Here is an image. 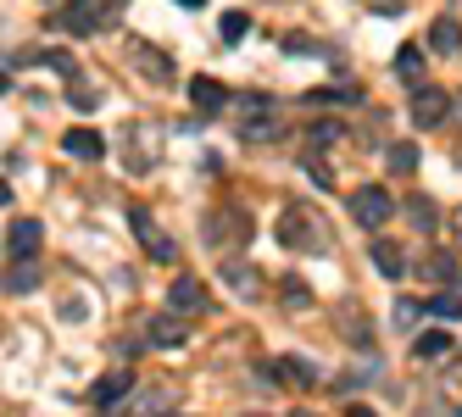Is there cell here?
<instances>
[{"label":"cell","instance_id":"7c38bea8","mask_svg":"<svg viewBox=\"0 0 462 417\" xmlns=\"http://www.w3.org/2000/svg\"><path fill=\"white\" fill-rule=\"evenodd\" d=\"M134 234L145 240V250L156 256V262H173V256H179V245H173L168 234H162V229H156V222L145 217V212H134Z\"/></svg>","mask_w":462,"mask_h":417},{"label":"cell","instance_id":"2e32d148","mask_svg":"<svg viewBox=\"0 0 462 417\" xmlns=\"http://www.w3.org/2000/svg\"><path fill=\"white\" fill-rule=\"evenodd\" d=\"M429 45H435L440 56L462 50V23H457V17H435V28H429Z\"/></svg>","mask_w":462,"mask_h":417},{"label":"cell","instance_id":"f1b7e54d","mask_svg":"<svg viewBox=\"0 0 462 417\" xmlns=\"http://www.w3.org/2000/svg\"><path fill=\"white\" fill-rule=\"evenodd\" d=\"M429 273H435L440 284H451V278H457V262H451L446 250H435V256H429Z\"/></svg>","mask_w":462,"mask_h":417},{"label":"cell","instance_id":"8fae6325","mask_svg":"<svg viewBox=\"0 0 462 417\" xmlns=\"http://www.w3.org/2000/svg\"><path fill=\"white\" fill-rule=\"evenodd\" d=\"M168 301H173V312H189V317H201V312L212 306V301H207V284H201V278H179Z\"/></svg>","mask_w":462,"mask_h":417},{"label":"cell","instance_id":"3957f363","mask_svg":"<svg viewBox=\"0 0 462 417\" xmlns=\"http://www.w3.org/2000/svg\"><path fill=\"white\" fill-rule=\"evenodd\" d=\"M61 28H68V34H79V40H89V34H101V28H112L117 17L101 6V0H68V6H61V17H56Z\"/></svg>","mask_w":462,"mask_h":417},{"label":"cell","instance_id":"4dcf8cb0","mask_svg":"<svg viewBox=\"0 0 462 417\" xmlns=\"http://www.w3.org/2000/svg\"><path fill=\"white\" fill-rule=\"evenodd\" d=\"M223 278H235V284H240V295H256V273H251V267H240V273H235V262H228V267H223Z\"/></svg>","mask_w":462,"mask_h":417},{"label":"cell","instance_id":"5bb4252c","mask_svg":"<svg viewBox=\"0 0 462 417\" xmlns=\"http://www.w3.org/2000/svg\"><path fill=\"white\" fill-rule=\"evenodd\" d=\"M61 145H68V156H79V162H95V156L106 150V140L95 134V128H68V140H61Z\"/></svg>","mask_w":462,"mask_h":417},{"label":"cell","instance_id":"d6986e66","mask_svg":"<svg viewBox=\"0 0 462 417\" xmlns=\"http://www.w3.org/2000/svg\"><path fill=\"white\" fill-rule=\"evenodd\" d=\"M407 217H412V229H418V234H435V222H440V212L429 206L423 195H412V201H407Z\"/></svg>","mask_w":462,"mask_h":417},{"label":"cell","instance_id":"30bf717a","mask_svg":"<svg viewBox=\"0 0 462 417\" xmlns=\"http://www.w3.org/2000/svg\"><path fill=\"white\" fill-rule=\"evenodd\" d=\"M268 373H273V384H290V390H318V373L301 357H279Z\"/></svg>","mask_w":462,"mask_h":417},{"label":"cell","instance_id":"83f0119b","mask_svg":"<svg viewBox=\"0 0 462 417\" xmlns=\"http://www.w3.org/2000/svg\"><path fill=\"white\" fill-rule=\"evenodd\" d=\"M279 295H284L290 306H312V295H307V284H301V278H279Z\"/></svg>","mask_w":462,"mask_h":417},{"label":"cell","instance_id":"ac0fdd59","mask_svg":"<svg viewBox=\"0 0 462 417\" xmlns=\"http://www.w3.org/2000/svg\"><path fill=\"white\" fill-rule=\"evenodd\" d=\"M6 290H12V295L40 290V273H34V262H17V267H6Z\"/></svg>","mask_w":462,"mask_h":417},{"label":"cell","instance_id":"4316f807","mask_svg":"<svg viewBox=\"0 0 462 417\" xmlns=\"http://www.w3.org/2000/svg\"><path fill=\"white\" fill-rule=\"evenodd\" d=\"M340 134H346L340 122H312V128H307V145H335Z\"/></svg>","mask_w":462,"mask_h":417},{"label":"cell","instance_id":"9c48e42d","mask_svg":"<svg viewBox=\"0 0 462 417\" xmlns=\"http://www.w3.org/2000/svg\"><path fill=\"white\" fill-rule=\"evenodd\" d=\"M6 250H12V262H28V256L40 250V222L34 217H17L12 229H6Z\"/></svg>","mask_w":462,"mask_h":417},{"label":"cell","instance_id":"ba28073f","mask_svg":"<svg viewBox=\"0 0 462 417\" xmlns=\"http://www.w3.org/2000/svg\"><path fill=\"white\" fill-rule=\"evenodd\" d=\"M189 101L201 106V112H223V106H235V95H228L217 78H207V73H195L189 78Z\"/></svg>","mask_w":462,"mask_h":417},{"label":"cell","instance_id":"52a82bcc","mask_svg":"<svg viewBox=\"0 0 462 417\" xmlns=\"http://www.w3.org/2000/svg\"><path fill=\"white\" fill-rule=\"evenodd\" d=\"M145 340H151V345H162V350L184 345V340H189V323H184V312H162V317H151V323H145Z\"/></svg>","mask_w":462,"mask_h":417},{"label":"cell","instance_id":"ffe728a7","mask_svg":"<svg viewBox=\"0 0 462 417\" xmlns=\"http://www.w3.org/2000/svg\"><path fill=\"white\" fill-rule=\"evenodd\" d=\"M168 401H173L168 390H156L151 401H134V406H117V412H106V417H156V412H162V406H168Z\"/></svg>","mask_w":462,"mask_h":417},{"label":"cell","instance_id":"484cf974","mask_svg":"<svg viewBox=\"0 0 462 417\" xmlns=\"http://www.w3.org/2000/svg\"><path fill=\"white\" fill-rule=\"evenodd\" d=\"M245 34H251V17H245V12H228V17H223V40L235 45V40H245Z\"/></svg>","mask_w":462,"mask_h":417},{"label":"cell","instance_id":"7402d4cb","mask_svg":"<svg viewBox=\"0 0 462 417\" xmlns=\"http://www.w3.org/2000/svg\"><path fill=\"white\" fill-rule=\"evenodd\" d=\"M429 312L446 317V323H457V317H462V295H457V290H440L435 301H429Z\"/></svg>","mask_w":462,"mask_h":417},{"label":"cell","instance_id":"d4e9b609","mask_svg":"<svg viewBox=\"0 0 462 417\" xmlns=\"http://www.w3.org/2000/svg\"><path fill=\"white\" fill-rule=\"evenodd\" d=\"M412 168H418V150H412V145H390V173H402V178H407Z\"/></svg>","mask_w":462,"mask_h":417},{"label":"cell","instance_id":"d590c367","mask_svg":"<svg viewBox=\"0 0 462 417\" xmlns=\"http://www.w3.org/2000/svg\"><path fill=\"white\" fill-rule=\"evenodd\" d=\"M290 417H323V412H312V406H301V412H290Z\"/></svg>","mask_w":462,"mask_h":417},{"label":"cell","instance_id":"e0dca14e","mask_svg":"<svg viewBox=\"0 0 462 417\" xmlns=\"http://www.w3.org/2000/svg\"><path fill=\"white\" fill-rule=\"evenodd\" d=\"M395 78H402V84H418V78H423V50H418V45H402V50H395Z\"/></svg>","mask_w":462,"mask_h":417},{"label":"cell","instance_id":"277c9868","mask_svg":"<svg viewBox=\"0 0 462 417\" xmlns=\"http://www.w3.org/2000/svg\"><path fill=\"white\" fill-rule=\"evenodd\" d=\"M390 212H395V201L384 195L379 184H362V189H351V217L362 222V229H379V222H390Z\"/></svg>","mask_w":462,"mask_h":417},{"label":"cell","instance_id":"603a6c76","mask_svg":"<svg viewBox=\"0 0 462 417\" xmlns=\"http://www.w3.org/2000/svg\"><path fill=\"white\" fill-rule=\"evenodd\" d=\"M412 350H418V357H446V350H451V334H446V329L418 334V345H412Z\"/></svg>","mask_w":462,"mask_h":417},{"label":"cell","instance_id":"f546056e","mask_svg":"<svg viewBox=\"0 0 462 417\" xmlns=\"http://www.w3.org/2000/svg\"><path fill=\"white\" fill-rule=\"evenodd\" d=\"M68 101H73L79 112H89V106H95V89H89L84 78H73V84H68Z\"/></svg>","mask_w":462,"mask_h":417},{"label":"cell","instance_id":"5b68a950","mask_svg":"<svg viewBox=\"0 0 462 417\" xmlns=\"http://www.w3.org/2000/svg\"><path fill=\"white\" fill-rule=\"evenodd\" d=\"M207 240H212V245H235V250H240V245L251 240V217H245V212H235V206H217V212L207 217Z\"/></svg>","mask_w":462,"mask_h":417},{"label":"cell","instance_id":"44dd1931","mask_svg":"<svg viewBox=\"0 0 462 417\" xmlns=\"http://www.w3.org/2000/svg\"><path fill=\"white\" fill-rule=\"evenodd\" d=\"M134 56H140V68H151V78H156V84H173V68H168V56H162V50L134 45Z\"/></svg>","mask_w":462,"mask_h":417},{"label":"cell","instance_id":"8992f818","mask_svg":"<svg viewBox=\"0 0 462 417\" xmlns=\"http://www.w3.org/2000/svg\"><path fill=\"white\" fill-rule=\"evenodd\" d=\"M446 112H451V95H446V89L418 84V95H412V122H418V128H440V122H446Z\"/></svg>","mask_w":462,"mask_h":417},{"label":"cell","instance_id":"4fadbf2b","mask_svg":"<svg viewBox=\"0 0 462 417\" xmlns=\"http://www.w3.org/2000/svg\"><path fill=\"white\" fill-rule=\"evenodd\" d=\"M128 390H134V373H128V367H117V373H106V378H95V406H117Z\"/></svg>","mask_w":462,"mask_h":417},{"label":"cell","instance_id":"8d00e7d4","mask_svg":"<svg viewBox=\"0 0 462 417\" xmlns=\"http://www.w3.org/2000/svg\"><path fill=\"white\" fill-rule=\"evenodd\" d=\"M179 6H207V0H179Z\"/></svg>","mask_w":462,"mask_h":417},{"label":"cell","instance_id":"1f68e13d","mask_svg":"<svg viewBox=\"0 0 462 417\" xmlns=\"http://www.w3.org/2000/svg\"><path fill=\"white\" fill-rule=\"evenodd\" d=\"M307 173H312V178H318V184H323V189H328V184H335V173H328V168H323V162H312V156H307Z\"/></svg>","mask_w":462,"mask_h":417},{"label":"cell","instance_id":"7a4b0ae2","mask_svg":"<svg viewBox=\"0 0 462 417\" xmlns=\"http://www.w3.org/2000/svg\"><path fill=\"white\" fill-rule=\"evenodd\" d=\"M235 128H240L245 145H273L284 134L279 106L268 101V95H235Z\"/></svg>","mask_w":462,"mask_h":417},{"label":"cell","instance_id":"74e56055","mask_svg":"<svg viewBox=\"0 0 462 417\" xmlns=\"http://www.w3.org/2000/svg\"><path fill=\"white\" fill-rule=\"evenodd\" d=\"M251 417H262V412H251Z\"/></svg>","mask_w":462,"mask_h":417},{"label":"cell","instance_id":"e575fe53","mask_svg":"<svg viewBox=\"0 0 462 417\" xmlns=\"http://www.w3.org/2000/svg\"><path fill=\"white\" fill-rule=\"evenodd\" d=\"M451 229H457V240H462V206H457V217H451Z\"/></svg>","mask_w":462,"mask_h":417},{"label":"cell","instance_id":"836d02e7","mask_svg":"<svg viewBox=\"0 0 462 417\" xmlns=\"http://www.w3.org/2000/svg\"><path fill=\"white\" fill-rule=\"evenodd\" d=\"M346 417H374V412H368V406H351V412H346Z\"/></svg>","mask_w":462,"mask_h":417},{"label":"cell","instance_id":"d6a6232c","mask_svg":"<svg viewBox=\"0 0 462 417\" xmlns=\"http://www.w3.org/2000/svg\"><path fill=\"white\" fill-rule=\"evenodd\" d=\"M368 6H374L379 17H395V12H402V0H368Z\"/></svg>","mask_w":462,"mask_h":417},{"label":"cell","instance_id":"6da1fadb","mask_svg":"<svg viewBox=\"0 0 462 417\" xmlns=\"http://www.w3.org/2000/svg\"><path fill=\"white\" fill-rule=\"evenodd\" d=\"M328 217L312 206V201H290L284 212H279V245H290V250H328Z\"/></svg>","mask_w":462,"mask_h":417},{"label":"cell","instance_id":"9a60e30c","mask_svg":"<svg viewBox=\"0 0 462 417\" xmlns=\"http://www.w3.org/2000/svg\"><path fill=\"white\" fill-rule=\"evenodd\" d=\"M374 267H379L384 278H402V273H407V250L395 245V240H374Z\"/></svg>","mask_w":462,"mask_h":417},{"label":"cell","instance_id":"cb8c5ba5","mask_svg":"<svg viewBox=\"0 0 462 417\" xmlns=\"http://www.w3.org/2000/svg\"><path fill=\"white\" fill-rule=\"evenodd\" d=\"M395 323H402V329L412 334V329L423 323V301H407V295H402V301H395Z\"/></svg>","mask_w":462,"mask_h":417}]
</instances>
